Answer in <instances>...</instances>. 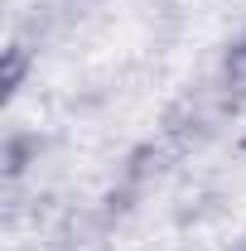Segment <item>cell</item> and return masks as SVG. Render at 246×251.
Segmentation results:
<instances>
[{
	"mask_svg": "<svg viewBox=\"0 0 246 251\" xmlns=\"http://www.w3.org/2000/svg\"><path fill=\"white\" fill-rule=\"evenodd\" d=\"M232 68H246V39L237 44V53H232Z\"/></svg>",
	"mask_w": 246,
	"mask_h": 251,
	"instance_id": "obj_1",
	"label": "cell"
}]
</instances>
